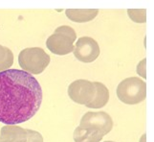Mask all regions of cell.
Returning a JSON list of instances; mask_svg holds the SVG:
<instances>
[{"label": "cell", "instance_id": "cell-1", "mask_svg": "<svg viewBox=\"0 0 154 142\" xmlns=\"http://www.w3.org/2000/svg\"><path fill=\"white\" fill-rule=\"evenodd\" d=\"M42 89L38 81L20 69L0 72V122L17 125L38 112Z\"/></svg>", "mask_w": 154, "mask_h": 142}, {"label": "cell", "instance_id": "cell-2", "mask_svg": "<svg viewBox=\"0 0 154 142\" xmlns=\"http://www.w3.org/2000/svg\"><path fill=\"white\" fill-rule=\"evenodd\" d=\"M18 64L23 71L31 75H38L50 64V56L40 47L25 48L18 55Z\"/></svg>", "mask_w": 154, "mask_h": 142}, {"label": "cell", "instance_id": "cell-3", "mask_svg": "<svg viewBox=\"0 0 154 142\" xmlns=\"http://www.w3.org/2000/svg\"><path fill=\"white\" fill-rule=\"evenodd\" d=\"M117 96L126 105H137L146 97V84L138 77L126 78L117 87Z\"/></svg>", "mask_w": 154, "mask_h": 142}, {"label": "cell", "instance_id": "cell-4", "mask_svg": "<svg viewBox=\"0 0 154 142\" xmlns=\"http://www.w3.org/2000/svg\"><path fill=\"white\" fill-rule=\"evenodd\" d=\"M77 35L75 30L70 26L62 25L57 27L53 35L46 40V46L53 54L63 56L71 53L74 50V41Z\"/></svg>", "mask_w": 154, "mask_h": 142}, {"label": "cell", "instance_id": "cell-5", "mask_svg": "<svg viewBox=\"0 0 154 142\" xmlns=\"http://www.w3.org/2000/svg\"><path fill=\"white\" fill-rule=\"evenodd\" d=\"M79 127L104 136L112 130L113 120L108 113L104 112H88L82 117Z\"/></svg>", "mask_w": 154, "mask_h": 142}, {"label": "cell", "instance_id": "cell-6", "mask_svg": "<svg viewBox=\"0 0 154 142\" xmlns=\"http://www.w3.org/2000/svg\"><path fill=\"white\" fill-rule=\"evenodd\" d=\"M67 92L72 101L86 107L94 99L96 94V87L94 82L81 79L71 83L68 87Z\"/></svg>", "mask_w": 154, "mask_h": 142}, {"label": "cell", "instance_id": "cell-7", "mask_svg": "<svg viewBox=\"0 0 154 142\" xmlns=\"http://www.w3.org/2000/svg\"><path fill=\"white\" fill-rule=\"evenodd\" d=\"M74 56L82 62H92L100 55V46L94 39L90 36L79 38L74 45Z\"/></svg>", "mask_w": 154, "mask_h": 142}, {"label": "cell", "instance_id": "cell-8", "mask_svg": "<svg viewBox=\"0 0 154 142\" xmlns=\"http://www.w3.org/2000/svg\"><path fill=\"white\" fill-rule=\"evenodd\" d=\"M27 129L17 125H5L0 131V142H26Z\"/></svg>", "mask_w": 154, "mask_h": 142}, {"label": "cell", "instance_id": "cell-9", "mask_svg": "<svg viewBox=\"0 0 154 142\" xmlns=\"http://www.w3.org/2000/svg\"><path fill=\"white\" fill-rule=\"evenodd\" d=\"M99 14L98 9H67L66 17L74 22L83 23L91 21Z\"/></svg>", "mask_w": 154, "mask_h": 142}, {"label": "cell", "instance_id": "cell-10", "mask_svg": "<svg viewBox=\"0 0 154 142\" xmlns=\"http://www.w3.org/2000/svg\"><path fill=\"white\" fill-rule=\"evenodd\" d=\"M94 85L96 87V94L92 102L86 107L89 109H100L104 107L109 101V90L103 83L94 82Z\"/></svg>", "mask_w": 154, "mask_h": 142}, {"label": "cell", "instance_id": "cell-11", "mask_svg": "<svg viewBox=\"0 0 154 142\" xmlns=\"http://www.w3.org/2000/svg\"><path fill=\"white\" fill-rule=\"evenodd\" d=\"M103 136L95 131L82 129L79 126L74 131L73 138L75 142H100Z\"/></svg>", "mask_w": 154, "mask_h": 142}, {"label": "cell", "instance_id": "cell-12", "mask_svg": "<svg viewBox=\"0 0 154 142\" xmlns=\"http://www.w3.org/2000/svg\"><path fill=\"white\" fill-rule=\"evenodd\" d=\"M14 64V54L8 47L0 44V72L10 69Z\"/></svg>", "mask_w": 154, "mask_h": 142}, {"label": "cell", "instance_id": "cell-13", "mask_svg": "<svg viewBox=\"0 0 154 142\" xmlns=\"http://www.w3.org/2000/svg\"><path fill=\"white\" fill-rule=\"evenodd\" d=\"M127 14L132 21L136 23H145L146 21V9H128Z\"/></svg>", "mask_w": 154, "mask_h": 142}, {"label": "cell", "instance_id": "cell-14", "mask_svg": "<svg viewBox=\"0 0 154 142\" xmlns=\"http://www.w3.org/2000/svg\"><path fill=\"white\" fill-rule=\"evenodd\" d=\"M26 142H43V137L38 131L27 129V141Z\"/></svg>", "mask_w": 154, "mask_h": 142}, {"label": "cell", "instance_id": "cell-15", "mask_svg": "<svg viewBox=\"0 0 154 142\" xmlns=\"http://www.w3.org/2000/svg\"><path fill=\"white\" fill-rule=\"evenodd\" d=\"M146 59L142 60L137 65L136 71L142 78L146 79Z\"/></svg>", "mask_w": 154, "mask_h": 142}, {"label": "cell", "instance_id": "cell-16", "mask_svg": "<svg viewBox=\"0 0 154 142\" xmlns=\"http://www.w3.org/2000/svg\"><path fill=\"white\" fill-rule=\"evenodd\" d=\"M140 142H146V134H143L142 135V137L140 139Z\"/></svg>", "mask_w": 154, "mask_h": 142}, {"label": "cell", "instance_id": "cell-17", "mask_svg": "<svg viewBox=\"0 0 154 142\" xmlns=\"http://www.w3.org/2000/svg\"><path fill=\"white\" fill-rule=\"evenodd\" d=\"M104 142H114V141H104Z\"/></svg>", "mask_w": 154, "mask_h": 142}]
</instances>
